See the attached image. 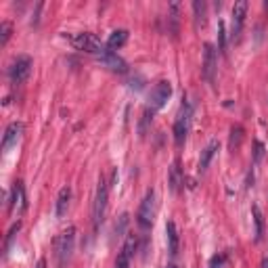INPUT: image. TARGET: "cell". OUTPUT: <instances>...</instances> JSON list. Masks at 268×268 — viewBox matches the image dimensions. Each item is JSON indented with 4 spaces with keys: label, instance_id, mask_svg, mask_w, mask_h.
I'll return each mask as SVG.
<instances>
[{
    "label": "cell",
    "instance_id": "cell-1",
    "mask_svg": "<svg viewBox=\"0 0 268 268\" xmlns=\"http://www.w3.org/2000/svg\"><path fill=\"white\" fill-rule=\"evenodd\" d=\"M74 243H76V229L70 227L67 231H63L57 241H55V256H57V264L59 268H65V264L70 262L72 252H74Z\"/></svg>",
    "mask_w": 268,
    "mask_h": 268
},
{
    "label": "cell",
    "instance_id": "cell-2",
    "mask_svg": "<svg viewBox=\"0 0 268 268\" xmlns=\"http://www.w3.org/2000/svg\"><path fill=\"white\" fill-rule=\"evenodd\" d=\"M72 44L78 49V51H84V53H91V55H105V47L107 44L101 42V38H97L95 34H88V32H80L72 38Z\"/></svg>",
    "mask_w": 268,
    "mask_h": 268
},
{
    "label": "cell",
    "instance_id": "cell-3",
    "mask_svg": "<svg viewBox=\"0 0 268 268\" xmlns=\"http://www.w3.org/2000/svg\"><path fill=\"white\" fill-rule=\"evenodd\" d=\"M191 114H193V109L191 105L185 101L181 105V111H178V116H176V122H174V143L181 147L187 139V134H189V126H191Z\"/></svg>",
    "mask_w": 268,
    "mask_h": 268
},
{
    "label": "cell",
    "instance_id": "cell-4",
    "mask_svg": "<svg viewBox=\"0 0 268 268\" xmlns=\"http://www.w3.org/2000/svg\"><path fill=\"white\" fill-rule=\"evenodd\" d=\"M107 199H109V187H107V181L101 176V178H99V185H97L95 206H93V222H95V229H99L101 220H103V216H105V210H107Z\"/></svg>",
    "mask_w": 268,
    "mask_h": 268
},
{
    "label": "cell",
    "instance_id": "cell-5",
    "mask_svg": "<svg viewBox=\"0 0 268 268\" xmlns=\"http://www.w3.org/2000/svg\"><path fill=\"white\" fill-rule=\"evenodd\" d=\"M153 218H155V191L149 189L141 201V208L137 214V222L141 229H151L153 225Z\"/></svg>",
    "mask_w": 268,
    "mask_h": 268
},
{
    "label": "cell",
    "instance_id": "cell-6",
    "mask_svg": "<svg viewBox=\"0 0 268 268\" xmlns=\"http://www.w3.org/2000/svg\"><path fill=\"white\" fill-rule=\"evenodd\" d=\"M170 97H172V84L166 82V80H162V82H158V84L153 86V91L149 95V101H151L149 107L153 111H158V109H162L170 101Z\"/></svg>",
    "mask_w": 268,
    "mask_h": 268
},
{
    "label": "cell",
    "instance_id": "cell-7",
    "mask_svg": "<svg viewBox=\"0 0 268 268\" xmlns=\"http://www.w3.org/2000/svg\"><path fill=\"white\" fill-rule=\"evenodd\" d=\"M32 74V59L30 57H17L11 65V70H9V76L15 84H21V82H26Z\"/></svg>",
    "mask_w": 268,
    "mask_h": 268
},
{
    "label": "cell",
    "instance_id": "cell-8",
    "mask_svg": "<svg viewBox=\"0 0 268 268\" xmlns=\"http://www.w3.org/2000/svg\"><path fill=\"white\" fill-rule=\"evenodd\" d=\"M134 250H137V237L128 235L124 245H122V250H120V254H118V258H116V268H130Z\"/></svg>",
    "mask_w": 268,
    "mask_h": 268
},
{
    "label": "cell",
    "instance_id": "cell-9",
    "mask_svg": "<svg viewBox=\"0 0 268 268\" xmlns=\"http://www.w3.org/2000/svg\"><path fill=\"white\" fill-rule=\"evenodd\" d=\"M216 49L214 44H206L204 47V76L210 84L216 82Z\"/></svg>",
    "mask_w": 268,
    "mask_h": 268
},
{
    "label": "cell",
    "instance_id": "cell-10",
    "mask_svg": "<svg viewBox=\"0 0 268 268\" xmlns=\"http://www.w3.org/2000/svg\"><path fill=\"white\" fill-rule=\"evenodd\" d=\"M248 0H239V3H235L233 7V36H237L245 24V17H248Z\"/></svg>",
    "mask_w": 268,
    "mask_h": 268
},
{
    "label": "cell",
    "instance_id": "cell-11",
    "mask_svg": "<svg viewBox=\"0 0 268 268\" xmlns=\"http://www.w3.org/2000/svg\"><path fill=\"white\" fill-rule=\"evenodd\" d=\"M21 132H24V124L21 122L9 124V128L5 130V137H3V151H9L13 145H17V141L21 139Z\"/></svg>",
    "mask_w": 268,
    "mask_h": 268
},
{
    "label": "cell",
    "instance_id": "cell-12",
    "mask_svg": "<svg viewBox=\"0 0 268 268\" xmlns=\"http://www.w3.org/2000/svg\"><path fill=\"white\" fill-rule=\"evenodd\" d=\"M101 63H103L105 67H109L111 72H118V74H124V72L128 70L126 61H124L122 57H118L114 51H107L105 55H101Z\"/></svg>",
    "mask_w": 268,
    "mask_h": 268
},
{
    "label": "cell",
    "instance_id": "cell-13",
    "mask_svg": "<svg viewBox=\"0 0 268 268\" xmlns=\"http://www.w3.org/2000/svg\"><path fill=\"white\" fill-rule=\"evenodd\" d=\"M166 239H168V252L170 256L178 254V248H181V237H178V229H176V222L168 220L166 225Z\"/></svg>",
    "mask_w": 268,
    "mask_h": 268
},
{
    "label": "cell",
    "instance_id": "cell-14",
    "mask_svg": "<svg viewBox=\"0 0 268 268\" xmlns=\"http://www.w3.org/2000/svg\"><path fill=\"white\" fill-rule=\"evenodd\" d=\"M70 201H72V189L70 187H63L59 191V197H57V218H63L70 210Z\"/></svg>",
    "mask_w": 268,
    "mask_h": 268
},
{
    "label": "cell",
    "instance_id": "cell-15",
    "mask_svg": "<svg viewBox=\"0 0 268 268\" xmlns=\"http://www.w3.org/2000/svg\"><path fill=\"white\" fill-rule=\"evenodd\" d=\"M218 147H220V143H218V141H212V143L204 149V153H201V158H199V170H208V166H210V162L214 160Z\"/></svg>",
    "mask_w": 268,
    "mask_h": 268
},
{
    "label": "cell",
    "instance_id": "cell-16",
    "mask_svg": "<svg viewBox=\"0 0 268 268\" xmlns=\"http://www.w3.org/2000/svg\"><path fill=\"white\" fill-rule=\"evenodd\" d=\"M126 40H128V32H126V30L111 32V36H109V40H107V49H109V51H116V49L124 47Z\"/></svg>",
    "mask_w": 268,
    "mask_h": 268
},
{
    "label": "cell",
    "instance_id": "cell-17",
    "mask_svg": "<svg viewBox=\"0 0 268 268\" xmlns=\"http://www.w3.org/2000/svg\"><path fill=\"white\" fill-rule=\"evenodd\" d=\"M13 208H17L21 214L26 212V193H24V185L21 183H15L13 187Z\"/></svg>",
    "mask_w": 268,
    "mask_h": 268
},
{
    "label": "cell",
    "instance_id": "cell-18",
    "mask_svg": "<svg viewBox=\"0 0 268 268\" xmlns=\"http://www.w3.org/2000/svg\"><path fill=\"white\" fill-rule=\"evenodd\" d=\"M252 216H254V227H256V241H260L264 237V216L256 204L252 206Z\"/></svg>",
    "mask_w": 268,
    "mask_h": 268
},
{
    "label": "cell",
    "instance_id": "cell-19",
    "mask_svg": "<svg viewBox=\"0 0 268 268\" xmlns=\"http://www.w3.org/2000/svg\"><path fill=\"white\" fill-rule=\"evenodd\" d=\"M183 185V174H181V168H178V162H174V166L170 168V189L172 193H178Z\"/></svg>",
    "mask_w": 268,
    "mask_h": 268
},
{
    "label": "cell",
    "instance_id": "cell-20",
    "mask_svg": "<svg viewBox=\"0 0 268 268\" xmlns=\"http://www.w3.org/2000/svg\"><path fill=\"white\" fill-rule=\"evenodd\" d=\"M241 141H243V128L241 126H233L231 128V141H229L231 151H237L241 147Z\"/></svg>",
    "mask_w": 268,
    "mask_h": 268
},
{
    "label": "cell",
    "instance_id": "cell-21",
    "mask_svg": "<svg viewBox=\"0 0 268 268\" xmlns=\"http://www.w3.org/2000/svg\"><path fill=\"white\" fill-rule=\"evenodd\" d=\"M193 11L197 15V26L204 28L206 26V3H199V0H195V3H193Z\"/></svg>",
    "mask_w": 268,
    "mask_h": 268
},
{
    "label": "cell",
    "instance_id": "cell-22",
    "mask_svg": "<svg viewBox=\"0 0 268 268\" xmlns=\"http://www.w3.org/2000/svg\"><path fill=\"white\" fill-rule=\"evenodd\" d=\"M11 34H13V26L9 24V21H3V24H0V44H3V47L9 42Z\"/></svg>",
    "mask_w": 268,
    "mask_h": 268
},
{
    "label": "cell",
    "instance_id": "cell-23",
    "mask_svg": "<svg viewBox=\"0 0 268 268\" xmlns=\"http://www.w3.org/2000/svg\"><path fill=\"white\" fill-rule=\"evenodd\" d=\"M153 120V109L151 107H147L145 111H143V120H141V137H145V132H147V126H149V122Z\"/></svg>",
    "mask_w": 268,
    "mask_h": 268
},
{
    "label": "cell",
    "instance_id": "cell-24",
    "mask_svg": "<svg viewBox=\"0 0 268 268\" xmlns=\"http://www.w3.org/2000/svg\"><path fill=\"white\" fill-rule=\"evenodd\" d=\"M218 36H220V51H225L227 47V32H225V24H218Z\"/></svg>",
    "mask_w": 268,
    "mask_h": 268
},
{
    "label": "cell",
    "instance_id": "cell-25",
    "mask_svg": "<svg viewBox=\"0 0 268 268\" xmlns=\"http://www.w3.org/2000/svg\"><path fill=\"white\" fill-rule=\"evenodd\" d=\"M126 225H128V214H122V216H120V225H116V235H118V237H122Z\"/></svg>",
    "mask_w": 268,
    "mask_h": 268
},
{
    "label": "cell",
    "instance_id": "cell-26",
    "mask_svg": "<svg viewBox=\"0 0 268 268\" xmlns=\"http://www.w3.org/2000/svg\"><path fill=\"white\" fill-rule=\"evenodd\" d=\"M222 264H225V256H214L212 262H210V268H222Z\"/></svg>",
    "mask_w": 268,
    "mask_h": 268
},
{
    "label": "cell",
    "instance_id": "cell-27",
    "mask_svg": "<svg viewBox=\"0 0 268 268\" xmlns=\"http://www.w3.org/2000/svg\"><path fill=\"white\" fill-rule=\"evenodd\" d=\"M262 155H264V145L256 141V155H254V160L260 162V160H262Z\"/></svg>",
    "mask_w": 268,
    "mask_h": 268
},
{
    "label": "cell",
    "instance_id": "cell-28",
    "mask_svg": "<svg viewBox=\"0 0 268 268\" xmlns=\"http://www.w3.org/2000/svg\"><path fill=\"white\" fill-rule=\"evenodd\" d=\"M36 268H47V260H38V264H36Z\"/></svg>",
    "mask_w": 268,
    "mask_h": 268
},
{
    "label": "cell",
    "instance_id": "cell-29",
    "mask_svg": "<svg viewBox=\"0 0 268 268\" xmlns=\"http://www.w3.org/2000/svg\"><path fill=\"white\" fill-rule=\"evenodd\" d=\"M166 268H178V266H176V264H174V262H172V264H168V266H166Z\"/></svg>",
    "mask_w": 268,
    "mask_h": 268
},
{
    "label": "cell",
    "instance_id": "cell-30",
    "mask_svg": "<svg viewBox=\"0 0 268 268\" xmlns=\"http://www.w3.org/2000/svg\"><path fill=\"white\" fill-rule=\"evenodd\" d=\"M264 268H268V260H264Z\"/></svg>",
    "mask_w": 268,
    "mask_h": 268
}]
</instances>
